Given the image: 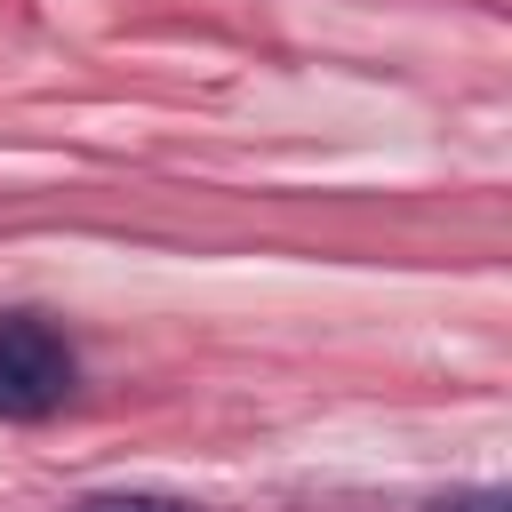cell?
I'll list each match as a JSON object with an SVG mask.
<instances>
[{
  "label": "cell",
  "mask_w": 512,
  "mask_h": 512,
  "mask_svg": "<svg viewBox=\"0 0 512 512\" xmlns=\"http://www.w3.org/2000/svg\"><path fill=\"white\" fill-rule=\"evenodd\" d=\"M424 512H512L504 488H456V496H432Z\"/></svg>",
  "instance_id": "cell-3"
},
{
  "label": "cell",
  "mask_w": 512,
  "mask_h": 512,
  "mask_svg": "<svg viewBox=\"0 0 512 512\" xmlns=\"http://www.w3.org/2000/svg\"><path fill=\"white\" fill-rule=\"evenodd\" d=\"M72 384H80V352L64 344V328L40 312H8L0 320V416L40 424L72 400Z\"/></svg>",
  "instance_id": "cell-1"
},
{
  "label": "cell",
  "mask_w": 512,
  "mask_h": 512,
  "mask_svg": "<svg viewBox=\"0 0 512 512\" xmlns=\"http://www.w3.org/2000/svg\"><path fill=\"white\" fill-rule=\"evenodd\" d=\"M72 512H200V504L192 496H168V488H96Z\"/></svg>",
  "instance_id": "cell-2"
}]
</instances>
